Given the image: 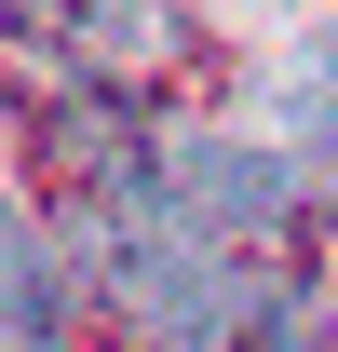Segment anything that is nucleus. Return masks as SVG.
I'll return each instance as SVG.
<instances>
[{
  "label": "nucleus",
  "instance_id": "f257e3e1",
  "mask_svg": "<svg viewBox=\"0 0 338 352\" xmlns=\"http://www.w3.org/2000/svg\"><path fill=\"white\" fill-rule=\"evenodd\" d=\"M149 176H163V204L203 230V244H257V230H284V204H297V163L257 149V135H176Z\"/></svg>",
  "mask_w": 338,
  "mask_h": 352
},
{
  "label": "nucleus",
  "instance_id": "f03ea898",
  "mask_svg": "<svg viewBox=\"0 0 338 352\" xmlns=\"http://www.w3.org/2000/svg\"><path fill=\"white\" fill-rule=\"evenodd\" d=\"M54 311H68V285H54V244H41V217L0 190V325L54 352Z\"/></svg>",
  "mask_w": 338,
  "mask_h": 352
},
{
  "label": "nucleus",
  "instance_id": "7ed1b4c3",
  "mask_svg": "<svg viewBox=\"0 0 338 352\" xmlns=\"http://www.w3.org/2000/svg\"><path fill=\"white\" fill-rule=\"evenodd\" d=\"M0 352H41V339H14V325H0Z\"/></svg>",
  "mask_w": 338,
  "mask_h": 352
}]
</instances>
